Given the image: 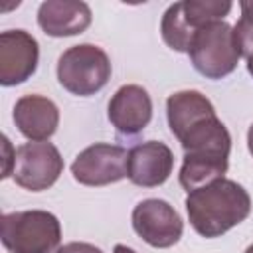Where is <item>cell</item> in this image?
I'll return each mask as SVG.
<instances>
[{"instance_id": "1", "label": "cell", "mask_w": 253, "mask_h": 253, "mask_svg": "<svg viewBox=\"0 0 253 253\" xmlns=\"http://www.w3.org/2000/svg\"><path fill=\"white\" fill-rule=\"evenodd\" d=\"M178 142L184 148L178 180L186 192L223 178L229 166L231 134L215 113L190 125L178 136Z\"/></svg>"}, {"instance_id": "15", "label": "cell", "mask_w": 253, "mask_h": 253, "mask_svg": "<svg viewBox=\"0 0 253 253\" xmlns=\"http://www.w3.org/2000/svg\"><path fill=\"white\" fill-rule=\"evenodd\" d=\"M211 113H215V107L211 105V101L206 95H202L200 91H194V89L172 93L166 99L168 126H170V132L176 138L190 125H194L196 121H200V119H204Z\"/></svg>"}, {"instance_id": "13", "label": "cell", "mask_w": 253, "mask_h": 253, "mask_svg": "<svg viewBox=\"0 0 253 253\" xmlns=\"http://www.w3.org/2000/svg\"><path fill=\"white\" fill-rule=\"evenodd\" d=\"M12 119L20 134L30 142H45L59 126V109L49 97L22 95L14 105Z\"/></svg>"}, {"instance_id": "2", "label": "cell", "mask_w": 253, "mask_h": 253, "mask_svg": "<svg viewBox=\"0 0 253 253\" xmlns=\"http://www.w3.org/2000/svg\"><path fill=\"white\" fill-rule=\"evenodd\" d=\"M186 211L194 231L206 239L221 237L251 213L247 190L229 178H219L188 192Z\"/></svg>"}, {"instance_id": "14", "label": "cell", "mask_w": 253, "mask_h": 253, "mask_svg": "<svg viewBox=\"0 0 253 253\" xmlns=\"http://www.w3.org/2000/svg\"><path fill=\"white\" fill-rule=\"evenodd\" d=\"M91 20V8L81 0H45L38 8V26L51 38L83 34Z\"/></svg>"}, {"instance_id": "16", "label": "cell", "mask_w": 253, "mask_h": 253, "mask_svg": "<svg viewBox=\"0 0 253 253\" xmlns=\"http://www.w3.org/2000/svg\"><path fill=\"white\" fill-rule=\"evenodd\" d=\"M239 10L241 16L233 26V32L241 49V57H247L249 53H253V0H241Z\"/></svg>"}, {"instance_id": "18", "label": "cell", "mask_w": 253, "mask_h": 253, "mask_svg": "<svg viewBox=\"0 0 253 253\" xmlns=\"http://www.w3.org/2000/svg\"><path fill=\"white\" fill-rule=\"evenodd\" d=\"M2 148H4V170H2V180L12 176L14 172V164H16V148H12L10 138L2 136Z\"/></svg>"}, {"instance_id": "10", "label": "cell", "mask_w": 253, "mask_h": 253, "mask_svg": "<svg viewBox=\"0 0 253 253\" xmlns=\"http://www.w3.org/2000/svg\"><path fill=\"white\" fill-rule=\"evenodd\" d=\"M40 59L38 40L26 30H6L0 34V83L14 87L28 81Z\"/></svg>"}, {"instance_id": "3", "label": "cell", "mask_w": 253, "mask_h": 253, "mask_svg": "<svg viewBox=\"0 0 253 253\" xmlns=\"http://www.w3.org/2000/svg\"><path fill=\"white\" fill-rule=\"evenodd\" d=\"M0 237L10 253H55L61 241V223L45 210L10 211L2 215Z\"/></svg>"}, {"instance_id": "5", "label": "cell", "mask_w": 253, "mask_h": 253, "mask_svg": "<svg viewBox=\"0 0 253 253\" xmlns=\"http://www.w3.org/2000/svg\"><path fill=\"white\" fill-rule=\"evenodd\" d=\"M190 63L206 79H223L235 71L241 49L233 32V26L227 22H211L196 32L192 38Z\"/></svg>"}, {"instance_id": "9", "label": "cell", "mask_w": 253, "mask_h": 253, "mask_svg": "<svg viewBox=\"0 0 253 253\" xmlns=\"http://www.w3.org/2000/svg\"><path fill=\"white\" fill-rule=\"evenodd\" d=\"M132 229L144 243L156 249L172 247L184 233V221L174 206L160 198H146L132 210Z\"/></svg>"}, {"instance_id": "17", "label": "cell", "mask_w": 253, "mask_h": 253, "mask_svg": "<svg viewBox=\"0 0 253 253\" xmlns=\"http://www.w3.org/2000/svg\"><path fill=\"white\" fill-rule=\"evenodd\" d=\"M55 253H103V249L93 243H87V241H69V243L61 245Z\"/></svg>"}, {"instance_id": "6", "label": "cell", "mask_w": 253, "mask_h": 253, "mask_svg": "<svg viewBox=\"0 0 253 253\" xmlns=\"http://www.w3.org/2000/svg\"><path fill=\"white\" fill-rule=\"evenodd\" d=\"M233 4L227 0H182L166 8L160 20L164 43L180 53H188L196 32L211 22H221Z\"/></svg>"}, {"instance_id": "19", "label": "cell", "mask_w": 253, "mask_h": 253, "mask_svg": "<svg viewBox=\"0 0 253 253\" xmlns=\"http://www.w3.org/2000/svg\"><path fill=\"white\" fill-rule=\"evenodd\" d=\"M113 253H136L132 247H128V245H123V243H117L115 247H113Z\"/></svg>"}, {"instance_id": "11", "label": "cell", "mask_w": 253, "mask_h": 253, "mask_svg": "<svg viewBox=\"0 0 253 253\" xmlns=\"http://www.w3.org/2000/svg\"><path fill=\"white\" fill-rule=\"evenodd\" d=\"M107 117L119 134H138L152 119V99L148 91L136 83L123 85L111 97L107 105Z\"/></svg>"}, {"instance_id": "21", "label": "cell", "mask_w": 253, "mask_h": 253, "mask_svg": "<svg viewBox=\"0 0 253 253\" xmlns=\"http://www.w3.org/2000/svg\"><path fill=\"white\" fill-rule=\"evenodd\" d=\"M245 67H247V73L253 77V53H249V55L245 57Z\"/></svg>"}, {"instance_id": "7", "label": "cell", "mask_w": 253, "mask_h": 253, "mask_svg": "<svg viewBox=\"0 0 253 253\" xmlns=\"http://www.w3.org/2000/svg\"><path fill=\"white\" fill-rule=\"evenodd\" d=\"M63 172V158L51 142H24L16 148V164L12 178L28 192H43L51 188Z\"/></svg>"}, {"instance_id": "12", "label": "cell", "mask_w": 253, "mask_h": 253, "mask_svg": "<svg viewBox=\"0 0 253 253\" xmlns=\"http://www.w3.org/2000/svg\"><path fill=\"white\" fill-rule=\"evenodd\" d=\"M174 170V152L160 140L138 142L128 150L126 178L140 188L162 186Z\"/></svg>"}, {"instance_id": "20", "label": "cell", "mask_w": 253, "mask_h": 253, "mask_svg": "<svg viewBox=\"0 0 253 253\" xmlns=\"http://www.w3.org/2000/svg\"><path fill=\"white\" fill-rule=\"evenodd\" d=\"M247 148H249V152H251V156H253V123H251L249 128H247Z\"/></svg>"}, {"instance_id": "8", "label": "cell", "mask_w": 253, "mask_h": 253, "mask_svg": "<svg viewBox=\"0 0 253 253\" xmlns=\"http://www.w3.org/2000/svg\"><path fill=\"white\" fill-rule=\"evenodd\" d=\"M126 148L111 142H95L83 148L71 162V176L81 186H109L126 178Z\"/></svg>"}, {"instance_id": "4", "label": "cell", "mask_w": 253, "mask_h": 253, "mask_svg": "<svg viewBox=\"0 0 253 253\" xmlns=\"http://www.w3.org/2000/svg\"><path fill=\"white\" fill-rule=\"evenodd\" d=\"M113 65L105 49L95 43L67 47L57 59V81L75 97L99 93L111 79Z\"/></svg>"}, {"instance_id": "22", "label": "cell", "mask_w": 253, "mask_h": 253, "mask_svg": "<svg viewBox=\"0 0 253 253\" xmlns=\"http://www.w3.org/2000/svg\"><path fill=\"white\" fill-rule=\"evenodd\" d=\"M243 253H253V243H251V245H249V247H247Z\"/></svg>"}]
</instances>
